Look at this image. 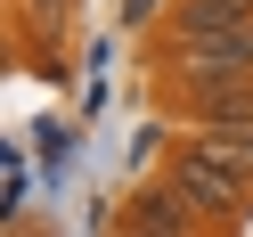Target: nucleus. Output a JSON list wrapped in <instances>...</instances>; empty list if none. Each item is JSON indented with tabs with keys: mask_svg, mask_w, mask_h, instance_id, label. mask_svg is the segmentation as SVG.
<instances>
[{
	"mask_svg": "<svg viewBox=\"0 0 253 237\" xmlns=\"http://www.w3.org/2000/svg\"><path fill=\"white\" fill-rule=\"evenodd\" d=\"M171 115L188 123V131H237L253 139V82H220V90H180V98H164Z\"/></svg>",
	"mask_w": 253,
	"mask_h": 237,
	"instance_id": "4",
	"label": "nucleus"
},
{
	"mask_svg": "<svg viewBox=\"0 0 253 237\" xmlns=\"http://www.w3.org/2000/svg\"><path fill=\"white\" fill-rule=\"evenodd\" d=\"M66 8H74V0H33V25H41V33H57V25H66Z\"/></svg>",
	"mask_w": 253,
	"mask_h": 237,
	"instance_id": "7",
	"label": "nucleus"
},
{
	"mask_svg": "<svg viewBox=\"0 0 253 237\" xmlns=\"http://www.w3.org/2000/svg\"><path fill=\"white\" fill-rule=\"evenodd\" d=\"M188 139H196L212 164H229L237 180H253V139H237V131H188Z\"/></svg>",
	"mask_w": 253,
	"mask_h": 237,
	"instance_id": "6",
	"label": "nucleus"
},
{
	"mask_svg": "<svg viewBox=\"0 0 253 237\" xmlns=\"http://www.w3.org/2000/svg\"><path fill=\"white\" fill-rule=\"evenodd\" d=\"M155 90H220V82H253V25L245 33H188V41H155Z\"/></svg>",
	"mask_w": 253,
	"mask_h": 237,
	"instance_id": "1",
	"label": "nucleus"
},
{
	"mask_svg": "<svg viewBox=\"0 0 253 237\" xmlns=\"http://www.w3.org/2000/svg\"><path fill=\"white\" fill-rule=\"evenodd\" d=\"M253 25V0H171L155 41H188V33H245Z\"/></svg>",
	"mask_w": 253,
	"mask_h": 237,
	"instance_id": "5",
	"label": "nucleus"
},
{
	"mask_svg": "<svg viewBox=\"0 0 253 237\" xmlns=\"http://www.w3.org/2000/svg\"><path fill=\"white\" fill-rule=\"evenodd\" d=\"M123 221H131V229H164V237H204V229H212V221H204L196 204H188L180 188H171V172L139 180L131 196H123Z\"/></svg>",
	"mask_w": 253,
	"mask_h": 237,
	"instance_id": "3",
	"label": "nucleus"
},
{
	"mask_svg": "<svg viewBox=\"0 0 253 237\" xmlns=\"http://www.w3.org/2000/svg\"><path fill=\"white\" fill-rule=\"evenodd\" d=\"M123 237H164V229H131V221H123Z\"/></svg>",
	"mask_w": 253,
	"mask_h": 237,
	"instance_id": "8",
	"label": "nucleus"
},
{
	"mask_svg": "<svg viewBox=\"0 0 253 237\" xmlns=\"http://www.w3.org/2000/svg\"><path fill=\"white\" fill-rule=\"evenodd\" d=\"M164 172H171V188H180V196L196 204V213L212 221V229H237V221L253 213V180H237L229 164H212V155H204L188 131H180V147L164 155Z\"/></svg>",
	"mask_w": 253,
	"mask_h": 237,
	"instance_id": "2",
	"label": "nucleus"
}]
</instances>
